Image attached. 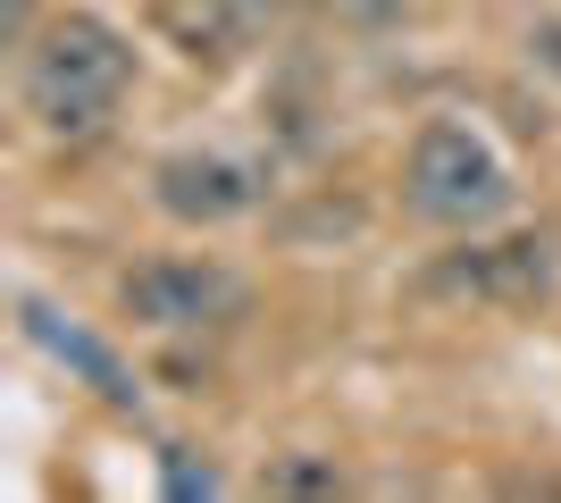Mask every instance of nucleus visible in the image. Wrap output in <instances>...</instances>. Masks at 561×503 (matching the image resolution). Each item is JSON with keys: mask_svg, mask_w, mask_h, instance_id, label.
<instances>
[{"mask_svg": "<svg viewBox=\"0 0 561 503\" xmlns=\"http://www.w3.org/2000/svg\"><path fill=\"white\" fill-rule=\"evenodd\" d=\"M243 277L210 252H160V261H135L117 277V311L151 335H210L227 319H243Z\"/></svg>", "mask_w": 561, "mask_h": 503, "instance_id": "3", "label": "nucleus"}, {"mask_svg": "<svg viewBox=\"0 0 561 503\" xmlns=\"http://www.w3.org/2000/svg\"><path fill=\"white\" fill-rule=\"evenodd\" d=\"M335 9H344V18H360V25H377V18H394L402 0H335Z\"/></svg>", "mask_w": 561, "mask_h": 503, "instance_id": "11", "label": "nucleus"}, {"mask_svg": "<svg viewBox=\"0 0 561 503\" xmlns=\"http://www.w3.org/2000/svg\"><path fill=\"white\" fill-rule=\"evenodd\" d=\"M126 93H135V43H126V25H110L101 9H59V18L18 50V110L50 144L101 135Z\"/></svg>", "mask_w": 561, "mask_h": 503, "instance_id": "1", "label": "nucleus"}, {"mask_svg": "<svg viewBox=\"0 0 561 503\" xmlns=\"http://www.w3.org/2000/svg\"><path fill=\"white\" fill-rule=\"evenodd\" d=\"M553 236H503V243H461L445 268H436V286L445 294H469V302H503V311H519V302H537V294H553Z\"/></svg>", "mask_w": 561, "mask_h": 503, "instance_id": "5", "label": "nucleus"}, {"mask_svg": "<svg viewBox=\"0 0 561 503\" xmlns=\"http://www.w3.org/2000/svg\"><path fill=\"white\" fill-rule=\"evenodd\" d=\"M402 210L445 236H486L519 210V176L478 118H420L402 144Z\"/></svg>", "mask_w": 561, "mask_h": 503, "instance_id": "2", "label": "nucleus"}, {"mask_svg": "<svg viewBox=\"0 0 561 503\" xmlns=\"http://www.w3.org/2000/svg\"><path fill=\"white\" fill-rule=\"evenodd\" d=\"M528 59H537V76H553V84H561V18L528 25Z\"/></svg>", "mask_w": 561, "mask_h": 503, "instance_id": "9", "label": "nucleus"}, {"mask_svg": "<svg viewBox=\"0 0 561 503\" xmlns=\"http://www.w3.org/2000/svg\"><path fill=\"white\" fill-rule=\"evenodd\" d=\"M260 193H268L260 160H243V151H227V144H185V151H168V160L151 168V202H160V218H176V227H234V218L260 210Z\"/></svg>", "mask_w": 561, "mask_h": 503, "instance_id": "4", "label": "nucleus"}, {"mask_svg": "<svg viewBox=\"0 0 561 503\" xmlns=\"http://www.w3.org/2000/svg\"><path fill=\"white\" fill-rule=\"evenodd\" d=\"M34 34H43V25H34V0H9V25H0V43H9V50H25Z\"/></svg>", "mask_w": 561, "mask_h": 503, "instance_id": "10", "label": "nucleus"}, {"mask_svg": "<svg viewBox=\"0 0 561 503\" xmlns=\"http://www.w3.org/2000/svg\"><path fill=\"white\" fill-rule=\"evenodd\" d=\"M268 495H344V470L335 461H310V454H285V461H268Z\"/></svg>", "mask_w": 561, "mask_h": 503, "instance_id": "7", "label": "nucleus"}, {"mask_svg": "<svg viewBox=\"0 0 561 503\" xmlns=\"http://www.w3.org/2000/svg\"><path fill=\"white\" fill-rule=\"evenodd\" d=\"M160 487H168V495H218L227 479H218V461H210V454H193V445H168V454H160Z\"/></svg>", "mask_w": 561, "mask_h": 503, "instance_id": "8", "label": "nucleus"}, {"mask_svg": "<svg viewBox=\"0 0 561 503\" xmlns=\"http://www.w3.org/2000/svg\"><path fill=\"white\" fill-rule=\"evenodd\" d=\"M18 328H25V344H43L59 369H76L101 403H117V411L142 403V378L126 369V353H117V344H101L93 328H76V311H59V302H43V294H18Z\"/></svg>", "mask_w": 561, "mask_h": 503, "instance_id": "6", "label": "nucleus"}]
</instances>
